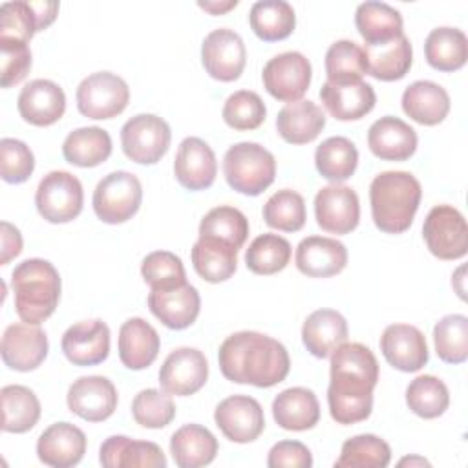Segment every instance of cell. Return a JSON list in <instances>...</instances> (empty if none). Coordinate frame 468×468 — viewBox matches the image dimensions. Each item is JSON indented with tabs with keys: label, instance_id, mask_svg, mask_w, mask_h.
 <instances>
[{
	"label": "cell",
	"instance_id": "cell-1",
	"mask_svg": "<svg viewBox=\"0 0 468 468\" xmlns=\"http://www.w3.org/2000/svg\"><path fill=\"white\" fill-rule=\"evenodd\" d=\"M327 404L338 424L362 422L373 410V389L378 382V362L373 351L358 342H344L331 353Z\"/></svg>",
	"mask_w": 468,
	"mask_h": 468
},
{
	"label": "cell",
	"instance_id": "cell-2",
	"mask_svg": "<svg viewBox=\"0 0 468 468\" xmlns=\"http://www.w3.org/2000/svg\"><path fill=\"white\" fill-rule=\"evenodd\" d=\"M218 362L227 380L256 388L280 384L291 369L285 346L258 331H238L227 336L219 346Z\"/></svg>",
	"mask_w": 468,
	"mask_h": 468
},
{
	"label": "cell",
	"instance_id": "cell-3",
	"mask_svg": "<svg viewBox=\"0 0 468 468\" xmlns=\"http://www.w3.org/2000/svg\"><path fill=\"white\" fill-rule=\"evenodd\" d=\"M422 188L419 179L404 170H388L373 177L369 185L371 218L386 234L406 232L420 205Z\"/></svg>",
	"mask_w": 468,
	"mask_h": 468
},
{
	"label": "cell",
	"instance_id": "cell-4",
	"mask_svg": "<svg viewBox=\"0 0 468 468\" xmlns=\"http://www.w3.org/2000/svg\"><path fill=\"white\" fill-rule=\"evenodd\" d=\"M15 311L22 322L40 325L60 300V276L53 263L42 258L20 261L11 272Z\"/></svg>",
	"mask_w": 468,
	"mask_h": 468
},
{
	"label": "cell",
	"instance_id": "cell-5",
	"mask_svg": "<svg viewBox=\"0 0 468 468\" xmlns=\"http://www.w3.org/2000/svg\"><path fill=\"white\" fill-rule=\"evenodd\" d=\"M223 176L236 192L260 196L274 183L276 159L261 144L241 141L225 152Z\"/></svg>",
	"mask_w": 468,
	"mask_h": 468
},
{
	"label": "cell",
	"instance_id": "cell-6",
	"mask_svg": "<svg viewBox=\"0 0 468 468\" xmlns=\"http://www.w3.org/2000/svg\"><path fill=\"white\" fill-rule=\"evenodd\" d=\"M143 201V186L137 176L117 170L102 177L93 190L95 216L108 223L117 225L128 221L137 214Z\"/></svg>",
	"mask_w": 468,
	"mask_h": 468
},
{
	"label": "cell",
	"instance_id": "cell-7",
	"mask_svg": "<svg viewBox=\"0 0 468 468\" xmlns=\"http://www.w3.org/2000/svg\"><path fill=\"white\" fill-rule=\"evenodd\" d=\"M35 205L46 221L69 223L82 212V185L73 174L53 170L40 179L35 192Z\"/></svg>",
	"mask_w": 468,
	"mask_h": 468
},
{
	"label": "cell",
	"instance_id": "cell-8",
	"mask_svg": "<svg viewBox=\"0 0 468 468\" xmlns=\"http://www.w3.org/2000/svg\"><path fill=\"white\" fill-rule=\"evenodd\" d=\"M77 108L88 119H112L122 113L130 101V88L112 71H97L82 79L77 88Z\"/></svg>",
	"mask_w": 468,
	"mask_h": 468
},
{
	"label": "cell",
	"instance_id": "cell-9",
	"mask_svg": "<svg viewBox=\"0 0 468 468\" xmlns=\"http://www.w3.org/2000/svg\"><path fill=\"white\" fill-rule=\"evenodd\" d=\"M172 141L170 126L154 113H139L121 128L124 155L139 165H155L168 152Z\"/></svg>",
	"mask_w": 468,
	"mask_h": 468
},
{
	"label": "cell",
	"instance_id": "cell-10",
	"mask_svg": "<svg viewBox=\"0 0 468 468\" xmlns=\"http://www.w3.org/2000/svg\"><path fill=\"white\" fill-rule=\"evenodd\" d=\"M422 238L428 250L439 260H459L468 252L466 219L452 205H437L428 212Z\"/></svg>",
	"mask_w": 468,
	"mask_h": 468
},
{
	"label": "cell",
	"instance_id": "cell-11",
	"mask_svg": "<svg viewBox=\"0 0 468 468\" xmlns=\"http://www.w3.org/2000/svg\"><path fill=\"white\" fill-rule=\"evenodd\" d=\"M313 77L311 62L300 51H285L272 57L261 73L265 90L282 102L302 101Z\"/></svg>",
	"mask_w": 468,
	"mask_h": 468
},
{
	"label": "cell",
	"instance_id": "cell-12",
	"mask_svg": "<svg viewBox=\"0 0 468 468\" xmlns=\"http://www.w3.org/2000/svg\"><path fill=\"white\" fill-rule=\"evenodd\" d=\"M201 62L212 79L221 82L238 80L247 62L243 38L229 27L210 31L201 44Z\"/></svg>",
	"mask_w": 468,
	"mask_h": 468
},
{
	"label": "cell",
	"instance_id": "cell-13",
	"mask_svg": "<svg viewBox=\"0 0 468 468\" xmlns=\"http://www.w3.org/2000/svg\"><path fill=\"white\" fill-rule=\"evenodd\" d=\"M216 426L221 433L238 444L256 441L265 428L261 404L249 395H230L214 410Z\"/></svg>",
	"mask_w": 468,
	"mask_h": 468
},
{
	"label": "cell",
	"instance_id": "cell-14",
	"mask_svg": "<svg viewBox=\"0 0 468 468\" xmlns=\"http://www.w3.org/2000/svg\"><path fill=\"white\" fill-rule=\"evenodd\" d=\"M208 378L207 356L196 347H177L163 362L159 369V384L163 391L176 397L197 393Z\"/></svg>",
	"mask_w": 468,
	"mask_h": 468
},
{
	"label": "cell",
	"instance_id": "cell-15",
	"mask_svg": "<svg viewBox=\"0 0 468 468\" xmlns=\"http://www.w3.org/2000/svg\"><path fill=\"white\" fill-rule=\"evenodd\" d=\"M314 218L322 230L349 234L360 221V201L351 186L333 183L314 196Z\"/></svg>",
	"mask_w": 468,
	"mask_h": 468
},
{
	"label": "cell",
	"instance_id": "cell-16",
	"mask_svg": "<svg viewBox=\"0 0 468 468\" xmlns=\"http://www.w3.org/2000/svg\"><path fill=\"white\" fill-rule=\"evenodd\" d=\"M48 336L42 327L27 322H16L5 327L2 336V360L9 369L33 371L48 356Z\"/></svg>",
	"mask_w": 468,
	"mask_h": 468
},
{
	"label": "cell",
	"instance_id": "cell-17",
	"mask_svg": "<svg viewBox=\"0 0 468 468\" xmlns=\"http://www.w3.org/2000/svg\"><path fill=\"white\" fill-rule=\"evenodd\" d=\"M66 402L77 417L88 422H102L117 410V389L106 377H80L69 386Z\"/></svg>",
	"mask_w": 468,
	"mask_h": 468
},
{
	"label": "cell",
	"instance_id": "cell-18",
	"mask_svg": "<svg viewBox=\"0 0 468 468\" xmlns=\"http://www.w3.org/2000/svg\"><path fill=\"white\" fill-rule=\"evenodd\" d=\"M380 351L389 366L413 373L426 366L430 353L422 331L410 324H391L380 336Z\"/></svg>",
	"mask_w": 468,
	"mask_h": 468
},
{
	"label": "cell",
	"instance_id": "cell-19",
	"mask_svg": "<svg viewBox=\"0 0 468 468\" xmlns=\"http://www.w3.org/2000/svg\"><path fill=\"white\" fill-rule=\"evenodd\" d=\"M62 353L73 366H97L110 355V327L102 320H82L66 329Z\"/></svg>",
	"mask_w": 468,
	"mask_h": 468
},
{
	"label": "cell",
	"instance_id": "cell-20",
	"mask_svg": "<svg viewBox=\"0 0 468 468\" xmlns=\"http://www.w3.org/2000/svg\"><path fill=\"white\" fill-rule=\"evenodd\" d=\"M218 174L214 150L199 137L181 141L174 159V176L186 190H205L212 186Z\"/></svg>",
	"mask_w": 468,
	"mask_h": 468
},
{
	"label": "cell",
	"instance_id": "cell-21",
	"mask_svg": "<svg viewBox=\"0 0 468 468\" xmlns=\"http://www.w3.org/2000/svg\"><path fill=\"white\" fill-rule=\"evenodd\" d=\"M18 113L33 126H51L66 112L64 90L48 79L27 82L18 93Z\"/></svg>",
	"mask_w": 468,
	"mask_h": 468
},
{
	"label": "cell",
	"instance_id": "cell-22",
	"mask_svg": "<svg viewBox=\"0 0 468 468\" xmlns=\"http://www.w3.org/2000/svg\"><path fill=\"white\" fill-rule=\"evenodd\" d=\"M148 309L163 325L181 331L196 322L201 309V298L194 285L183 283L174 289L150 291Z\"/></svg>",
	"mask_w": 468,
	"mask_h": 468
},
{
	"label": "cell",
	"instance_id": "cell-23",
	"mask_svg": "<svg viewBox=\"0 0 468 468\" xmlns=\"http://www.w3.org/2000/svg\"><path fill=\"white\" fill-rule=\"evenodd\" d=\"M86 453V435L71 422H55L46 428L37 441L38 459L53 468H69L82 461Z\"/></svg>",
	"mask_w": 468,
	"mask_h": 468
},
{
	"label": "cell",
	"instance_id": "cell-24",
	"mask_svg": "<svg viewBox=\"0 0 468 468\" xmlns=\"http://www.w3.org/2000/svg\"><path fill=\"white\" fill-rule=\"evenodd\" d=\"M296 267L309 278H329L347 265V249L342 241L325 236L303 238L294 254Z\"/></svg>",
	"mask_w": 468,
	"mask_h": 468
},
{
	"label": "cell",
	"instance_id": "cell-25",
	"mask_svg": "<svg viewBox=\"0 0 468 468\" xmlns=\"http://www.w3.org/2000/svg\"><path fill=\"white\" fill-rule=\"evenodd\" d=\"M417 132L399 117L386 115L377 119L367 132L371 154L382 161H406L417 150Z\"/></svg>",
	"mask_w": 468,
	"mask_h": 468
},
{
	"label": "cell",
	"instance_id": "cell-26",
	"mask_svg": "<svg viewBox=\"0 0 468 468\" xmlns=\"http://www.w3.org/2000/svg\"><path fill=\"white\" fill-rule=\"evenodd\" d=\"M320 101L331 117L338 121H358L375 108L377 95L373 86L364 80L342 84L325 80L320 90Z\"/></svg>",
	"mask_w": 468,
	"mask_h": 468
},
{
	"label": "cell",
	"instance_id": "cell-27",
	"mask_svg": "<svg viewBox=\"0 0 468 468\" xmlns=\"http://www.w3.org/2000/svg\"><path fill=\"white\" fill-rule=\"evenodd\" d=\"M99 461L106 468H165L163 450L150 441H135L126 435L108 437L99 450Z\"/></svg>",
	"mask_w": 468,
	"mask_h": 468
},
{
	"label": "cell",
	"instance_id": "cell-28",
	"mask_svg": "<svg viewBox=\"0 0 468 468\" xmlns=\"http://www.w3.org/2000/svg\"><path fill=\"white\" fill-rule=\"evenodd\" d=\"M161 340L157 331L143 318H128L119 329V358L132 371L144 369L154 364L159 355Z\"/></svg>",
	"mask_w": 468,
	"mask_h": 468
},
{
	"label": "cell",
	"instance_id": "cell-29",
	"mask_svg": "<svg viewBox=\"0 0 468 468\" xmlns=\"http://www.w3.org/2000/svg\"><path fill=\"white\" fill-rule=\"evenodd\" d=\"M347 322L335 309L313 311L302 325V342L316 358H327L347 340Z\"/></svg>",
	"mask_w": 468,
	"mask_h": 468
},
{
	"label": "cell",
	"instance_id": "cell-30",
	"mask_svg": "<svg viewBox=\"0 0 468 468\" xmlns=\"http://www.w3.org/2000/svg\"><path fill=\"white\" fill-rule=\"evenodd\" d=\"M272 417L276 424L289 431H305L318 424L320 404L307 388H287L272 400Z\"/></svg>",
	"mask_w": 468,
	"mask_h": 468
},
{
	"label": "cell",
	"instance_id": "cell-31",
	"mask_svg": "<svg viewBox=\"0 0 468 468\" xmlns=\"http://www.w3.org/2000/svg\"><path fill=\"white\" fill-rule=\"evenodd\" d=\"M402 110L415 122L435 126L450 112V95L433 80H415L402 93Z\"/></svg>",
	"mask_w": 468,
	"mask_h": 468
},
{
	"label": "cell",
	"instance_id": "cell-32",
	"mask_svg": "<svg viewBox=\"0 0 468 468\" xmlns=\"http://www.w3.org/2000/svg\"><path fill=\"white\" fill-rule=\"evenodd\" d=\"M362 49L366 55V73L377 80H399L406 77L411 68L413 51L411 42L406 35H400L382 44H364Z\"/></svg>",
	"mask_w": 468,
	"mask_h": 468
},
{
	"label": "cell",
	"instance_id": "cell-33",
	"mask_svg": "<svg viewBox=\"0 0 468 468\" xmlns=\"http://www.w3.org/2000/svg\"><path fill=\"white\" fill-rule=\"evenodd\" d=\"M325 126V113L313 101L285 104L276 117V130L289 144H307L314 141Z\"/></svg>",
	"mask_w": 468,
	"mask_h": 468
},
{
	"label": "cell",
	"instance_id": "cell-34",
	"mask_svg": "<svg viewBox=\"0 0 468 468\" xmlns=\"http://www.w3.org/2000/svg\"><path fill=\"white\" fill-rule=\"evenodd\" d=\"M170 453L179 468L207 466L216 459L218 439L201 424H185L170 437Z\"/></svg>",
	"mask_w": 468,
	"mask_h": 468
},
{
	"label": "cell",
	"instance_id": "cell-35",
	"mask_svg": "<svg viewBox=\"0 0 468 468\" xmlns=\"http://www.w3.org/2000/svg\"><path fill=\"white\" fill-rule=\"evenodd\" d=\"M238 250L234 245L214 238H197L190 256L194 271L210 283L227 282L238 267Z\"/></svg>",
	"mask_w": 468,
	"mask_h": 468
},
{
	"label": "cell",
	"instance_id": "cell-36",
	"mask_svg": "<svg viewBox=\"0 0 468 468\" xmlns=\"http://www.w3.org/2000/svg\"><path fill=\"white\" fill-rule=\"evenodd\" d=\"M355 26L367 46L389 42L404 35L402 15L384 2H362L355 13Z\"/></svg>",
	"mask_w": 468,
	"mask_h": 468
},
{
	"label": "cell",
	"instance_id": "cell-37",
	"mask_svg": "<svg viewBox=\"0 0 468 468\" xmlns=\"http://www.w3.org/2000/svg\"><path fill=\"white\" fill-rule=\"evenodd\" d=\"M112 154V137L99 126H84L68 133L62 143V155L68 163L91 168L104 163Z\"/></svg>",
	"mask_w": 468,
	"mask_h": 468
},
{
	"label": "cell",
	"instance_id": "cell-38",
	"mask_svg": "<svg viewBox=\"0 0 468 468\" xmlns=\"http://www.w3.org/2000/svg\"><path fill=\"white\" fill-rule=\"evenodd\" d=\"M428 64L437 71H457L468 58V38L457 27H435L424 40Z\"/></svg>",
	"mask_w": 468,
	"mask_h": 468
},
{
	"label": "cell",
	"instance_id": "cell-39",
	"mask_svg": "<svg viewBox=\"0 0 468 468\" xmlns=\"http://www.w3.org/2000/svg\"><path fill=\"white\" fill-rule=\"evenodd\" d=\"M250 29L265 42L287 38L296 26V15L285 0H260L252 4L249 13Z\"/></svg>",
	"mask_w": 468,
	"mask_h": 468
},
{
	"label": "cell",
	"instance_id": "cell-40",
	"mask_svg": "<svg viewBox=\"0 0 468 468\" xmlns=\"http://www.w3.org/2000/svg\"><path fill=\"white\" fill-rule=\"evenodd\" d=\"M2 399V430L7 433H26L40 419V402L37 395L20 384L4 386Z\"/></svg>",
	"mask_w": 468,
	"mask_h": 468
},
{
	"label": "cell",
	"instance_id": "cell-41",
	"mask_svg": "<svg viewBox=\"0 0 468 468\" xmlns=\"http://www.w3.org/2000/svg\"><path fill=\"white\" fill-rule=\"evenodd\" d=\"M314 165L324 179L342 183L355 174L358 165V150L347 137H329L316 146Z\"/></svg>",
	"mask_w": 468,
	"mask_h": 468
},
{
	"label": "cell",
	"instance_id": "cell-42",
	"mask_svg": "<svg viewBox=\"0 0 468 468\" xmlns=\"http://www.w3.org/2000/svg\"><path fill=\"white\" fill-rule=\"evenodd\" d=\"M291 243L278 234H261L254 238L245 252V265L250 272L271 276L287 267L291 261Z\"/></svg>",
	"mask_w": 468,
	"mask_h": 468
},
{
	"label": "cell",
	"instance_id": "cell-43",
	"mask_svg": "<svg viewBox=\"0 0 468 468\" xmlns=\"http://www.w3.org/2000/svg\"><path fill=\"white\" fill-rule=\"evenodd\" d=\"M391 461L389 444L373 435L362 433L347 439L342 444L340 457L335 461L336 468H386Z\"/></svg>",
	"mask_w": 468,
	"mask_h": 468
},
{
	"label": "cell",
	"instance_id": "cell-44",
	"mask_svg": "<svg viewBox=\"0 0 468 468\" xmlns=\"http://www.w3.org/2000/svg\"><path fill=\"white\" fill-rule=\"evenodd\" d=\"M408 408L422 419H437L450 406L446 384L433 375H419L406 388Z\"/></svg>",
	"mask_w": 468,
	"mask_h": 468
},
{
	"label": "cell",
	"instance_id": "cell-45",
	"mask_svg": "<svg viewBox=\"0 0 468 468\" xmlns=\"http://www.w3.org/2000/svg\"><path fill=\"white\" fill-rule=\"evenodd\" d=\"M199 238L221 239L241 249L249 238V219L234 207H216L203 216L199 223Z\"/></svg>",
	"mask_w": 468,
	"mask_h": 468
},
{
	"label": "cell",
	"instance_id": "cell-46",
	"mask_svg": "<svg viewBox=\"0 0 468 468\" xmlns=\"http://www.w3.org/2000/svg\"><path fill=\"white\" fill-rule=\"evenodd\" d=\"M263 219L271 229L296 232L305 225L307 212L302 194L291 188L274 192L263 205Z\"/></svg>",
	"mask_w": 468,
	"mask_h": 468
},
{
	"label": "cell",
	"instance_id": "cell-47",
	"mask_svg": "<svg viewBox=\"0 0 468 468\" xmlns=\"http://www.w3.org/2000/svg\"><path fill=\"white\" fill-rule=\"evenodd\" d=\"M435 353L442 362L463 364L468 358V318L446 314L433 327Z\"/></svg>",
	"mask_w": 468,
	"mask_h": 468
},
{
	"label": "cell",
	"instance_id": "cell-48",
	"mask_svg": "<svg viewBox=\"0 0 468 468\" xmlns=\"http://www.w3.org/2000/svg\"><path fill=\"white\" fill-rule=\"evenodd\" d=\"M325 75L329 82H355L362 80L366 73L364 49L353 40H336L325 51Z\"/></svg>",
	"mask_w": 468,
	"mask_h": 468
},
{
	"label": "cell",
	"instance_id": "cell-49",
	"mask_svg": "<svg viewBox=\"0 0 468 468\" xmlns=\"http://www.w3.org/2000/svg\"><path fill=\"white\" fill-rule=\"evenodd\" d=\"M141 274L150 291H165L186 283L183 261L170 250H154L146 254L141 263Z\"/></svg>",
	"mask_w": 468,
	"mask_h": 468
},
{
	"label": "cell",
	"instance_id": "cell-50",
	"mask_svg": "<svg viewBox=\"0 0 468 468\" xmlns=\"http://www.w3.org/2000/svg\"><path fill=\"white\" fill-rule=\"evenodd\" d=\"M132 417L143 428L159 430L168 426L176 417L172 395L154 388L139 391L132 400Z\"/></svg>",
	"mask_w": 468,
	"mask_h": 468
},
{
	"label": "cell",
	"instance_id": "cell-51",
	"mask_svg": "<svg viewBox=\"0 0 468 468\" xmlns=\"http://www.w3.org/2000/svg\"><path fill=\"white\" fill-rule=\"evenodd\" d=\"M221 115L227 126H230L232 130L247 132L261 126L267 115V108L256 91L239 90L229 95V99L223 104Z\"/></svg>",
	"mask_w": 468,
	"mask_h": 468
},
{
	"label": "cell",
	"instance_id": "cell-52",
	"mask_svg": "<svg viewBox=\"0 0 468 468\" xmlns=\"http://www.w3.org/2000/svg\"><path fill=\"white\" fill-rule=\"evenodd\" d=\"M37 31H42L33 2H4L0 7V38L29 42Z\"/></svg>",
	"mask_w": 468,
	"mask_h": 468
},
{
	"label": "cell",
	"instance_id": "cell-53",
	"mask_svg": "<svg viewBox=\"0 0 468 468\" xmlns=\"http://www.w3.org/2000/svg\"><path fill=\"white\" fill-rule=\"evenodd\" d=\"M0 168L5 183H24L35 170V155L24 141L4 137L0 141Z\"/></svg>",
	"mask_w": 468,
	"mask_h": 468
},
{
	"label": "cell",
	"instance_id": "cell-54",
	"mask_svg": "<svg viewBox=\"0 0 468 468\" xmlns=\"http://www.w3.org/2000/svg\"><path fill=\"white\" fill-rule=\"evenodd\" d=\"M2 88H11L26 79L31 69V49L27 42L15 38H0Z\"/></svg>",
	"mask_w": 468,
	"mask_h": 468
},
{
	"label": "cell",
	"instance_id": "cell-55",
	"mask_svg": "<svg viewBox=\"0 0 468 468\" xmlns=\"http://www.w3.org/2000/svg\"><path fill=\"white\" fill-rule=\"evenodd\" d=\"M269 468H311L313 455L300 441H280L267 455Z\"/></svg>",
	"mask_w": 468,
	"mask_h": 468
},
{
	"label": "cell",
	"instance_id": "cell-56",
	"mask_svg": "<svg viewBox=\"0 0 468 468\" xmlns=\"http://www.w3.org/2000/svg\"><path fill=\"white\" fill-rule=\"evenodd\" d=\"M2 256L0 263L7 265L13 258H16L22 252V236L20 230L11 225L9 221H2Z\"/></svg>",
	"mask_w": 468,
	"mask_h": 468
},
{
	"label": "cell",
	"instance_id": "cell-57",
	"mask_svg": "<svg viewBox=\"0 0 468 468\" xmlns=\"http://www.w3.org/2000/svg\"><path fill=\"white\" fill-rule=\"evenodd\" d=\"M197 5L205 11H208L210 15H223L229 9L238 5V0H229V2H197Z\"/></svg>",
	"mask_w": 468,
	"mask_h": 468
},
{
	"label": "cell",
	"instance_id": "cell-58",
	"mask_svg": "<svg viewBox=\"0 0 468 468\" xmlns=\"http://www.w3.org/2000/svg\"><path fill=\"white\" fill-rule=\"evenodd\" d=\"M463 272H464V267L461 265L459 269H457V272L452 276V285L455 287V291H457V294L464 300V285H463V282H464V278H463Z\"/></svg>",
	"mask_w": 468,
	"mask_h": 468
},
{
	"label": "cell",
	"instance_id": "cell-59",
	"mask_svg": "<svg viewBox=\"0 0 468 468\" xmlns=\"http://www.w3.org/2000/svg\"><path fill=\"white\" fill-rule=\"evenodd\" d=\"M399 466H430V463L424 457L419 455H411V457H404L399 461Z\"/></svg>",
	"mask_w": 468,
	"mask_h": 468
}]
</instances>
